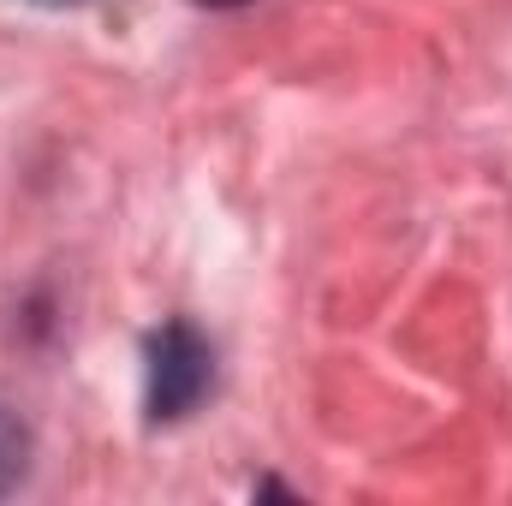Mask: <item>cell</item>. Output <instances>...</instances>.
<instances>
[{
  "mask_svg": "<svg viewBox=\"0 0 512 506\" xmlns=\"http://www.w3.org/2000/svg\"><path fill=\"white\" fill-rule=\"evenodd\" d=\"M215 387V352L191 322H167L149 340V417L173 423Z\"/></svg>",
  "mask_w": 512,
  "mask_h": 506,
  "instance_id": "obj_1",
  "label": "cell"
},
{
  "mask_svg": "<svg viewBox=\"0 0 512 506\" xmlns=\"http://www.w3.org/2000/svg\"><path fill=\"white\" fill-rule=\"evenodd\" d=\"M24 453H30V435L12 411H0V495L24 477Z\"/></svg>",
  "mask_w": 512,
  "mask_h": 506,
  "instance_id": "obj_2",
  "label": "cell"
},
{
  "mask_svg": "<svg viewBox=\"0 0 512 506\" xmlns=\"http://www.w3.org/2000/svg\"><path fill=\"white\" fill-rule=\"evenodd\" d=\"M197 6H245V0H197Z\"/></svg>",
  "mask_w": 512,
  "mask_h": 506,
  "instance_id": "obj_3",
  "label": "cell"
},
{
  "mask_svg": "<svg viewBox=\"0 0 512 506\" xmlns=\"http://www.w3.org/2000/svg\"><path fill=\"white\" fill-rule=\"evenodd\" d=\"M36 6H78V0H36Z\"/></svg>",
  "mask_w": 512,
  "mask_h": 506,
  "instance_id": "obj_4",
  "label": "cell"
}]
</instances>
